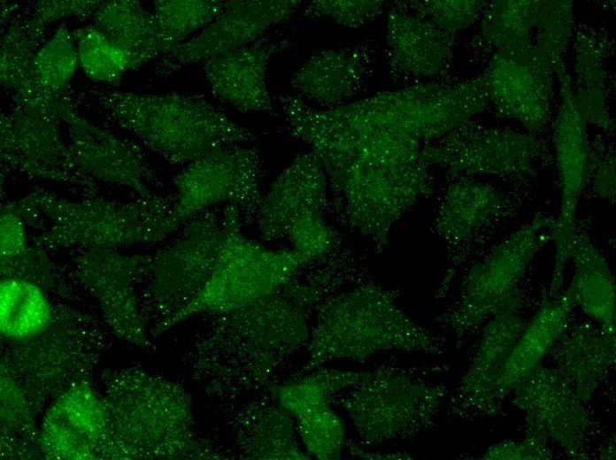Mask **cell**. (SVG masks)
Listing matches in <instances>:
<instances>
[{"instance_id":"1","label":"cell","mask_w":616,"mask_h":460,"mask_svg":"<svg viewBox=\"0 0 616 460\" xmlns=\"http://www.w3.org/2000/svg\"><path fill=\"white\" fill-rule=\"evenodd\" d=\"M81 96L107 119L173 165L256 140L248 128L197 95H156L89 88Z\"/></svg>"},{"instance_id":"2","label":"cell","mask_w":616,"mask_h":460,"mask_svg":"<svg viewBox=\"0 0 616 460\" xmlns=\"http://www.w3.org/2000/svg\"><path fill=\"white\" fill-rule=\"evenodd\" d=\"M111 380L104 401L119 457L218 458L193 432L191 398L179 384L143 371Z\"/></svg>"},{"instance_id":"3","label":"cell","mask_w":616,"mask_h":460,"mask_svg":"<svg viewBox=\"0 0 616 460\" xmlns=\"http://www.w3.org/2000/svg\"><path fill=\"white\" fill-rule=\"evenodd\" d=\"M394 294L364 284L330 299L310 332L306 370L337 359L364 362L389 350L441 353L442 341L411 320Z\"/></svg>"},{"instance_id":"4","label":"cell","mask_w":616,"mask_h":460,"mask_svg":"<svg viewBox=\"0 0 616 460\" xmlns=\"http://www.w3.org/2000/svg\"><path fill=\"white\" fill-rule=\"evenodd\" d=\"M21 203L26 211L48 220L34 239L41 249L115 250L160 242L181 225L175 216L174 197L155 196L121 203L94 196L70 201L37 188Z\"/></svg>"},{"instance_id":"5","label":"cell","mask_w":616,"mask_h":460,"mask_svg":"<svg viewBox=\"0 0 616 460\" xmlns=\"http://www.w3.org/2000/svg\"><path fill=\"white\" fill-rule=\"evenodd\" d=\"M222 226L221 248L205 287L184 308L156 325L153 335L192 316L228 312L279 291L309 263L294 249H269L247 239L235 205H226Z\"/></svg>"},{"instance_id":"6","label":"cell","mask_w":616,"mask_h":460,"mask_svg":"<svg viewBox=\"0 0 616 460\" xmlns=\"http://www.w3.org/2000/svg\"><path fill=\"white\" fill-rule=\"evenodd\" d=\"M446 391L401 367L364 372L335 402L347 413L361 441L377 445L409 439L425 430L443 406Z\"/></svg>"},{"instance_id":"7","label":"cell","mask_w":616,"mask_h":460,"mask_svg":"<svg viewBox=\"0 0 616 460\" xmlns=\"http://www.w3.org/2000/svg\"><path fill=\"white\" fill-rule=\"evenodd\" d=\"M553 226L551 216L537 213L470 268L460 298L449 316L453 332L462 334L470 330L513 297L535 255L552 240Z\"/></svg>"},{"instance_id":"8","label":"cell","mask_w":616,"mask_h":460,"mask_svg":"<svg viewBox=\"0 0 616 460\" xmlns=\"http://www.w3.org/2000/svg\"><path fill=\"white\" fill-rule=\"evenodd\" d=\"M58 98L46 102L12 101L1 117V160L4 166L32 177L97 194L96 181L74 162L58 124Z\"/></svg>"},{"instance_id":"9","label":"cell","mask_w":616,"mask_h":460,"mask_svg":"<svg viewBox=\"0 0 616 460\" xmlns=\"http://www.w3.org/2000/svg\"><path fill=\"white\" fill-rule=\"evenodd\" d=\"M190 219L173 243L150 256L145 272L147 301L159 316L156 325L196 297L216 265L223 240L222 218L207 209Z\"/></svg>"},{"instance_id":"10","label":"cell","mask_w":616,"mask_h":460,"mask_svg":"<svg viewBox=\"0 0 616 460\" xmlns=\"http://www.w3.org/2000/svg\"><path fill=\"white\" fill-rule=\"evenodd\" d=\"M262 156L253 146L232 145L188 164L173 179L174 212L181 224L215 204L256 210L261 200Z\"/></svg>"},{"instance_id":"11","label":"cell","mask_w":616,"mask_h":460,"mask_svg":"<svg viewBox=\"0 0 616 460\" xmlns=\"http://www.w3.org/2000/svg\"><path fill=\"white\" fill-rule=\"evenodd\" d=\"M537 152L533 135L466 122L425 145L421 159L455 175L514 176L533 172Z\"/></svg>"},{"instance_id":"12","label":"cell","mask_w":616,"mask_h":460,"mask_svg":"<svg viewBox=\"0 0 616 460\" xmlns=\"http://www.w3.org/2000/svg\"><path fill=\"white\" fill-rule=\"evenodd\" d=\"M561 68L543 50L526 43L497 50L481 76L489 102L534 132L547 121L554 76Z\"/></svg>"},{"instance_id":"13","label":"cell","mask_w":616,"mask_h":460,"mask_svg":"<svg viewBox=\"0 0 616 460\" xmlns=\"http://www.w3.org/2000/svg\"><path fill=\"white\" fill-rule=\"evenodd\" d=\"M557 76L561 100L553 140L561 187V204L558 216L554 219L552 233L556 263L551 283L560 285L562 272L570 258L577 233L574 216L589 173V146L586 122L578 111L571 77L565 66L558 70Z\"/></svg>"},{"instance_id":"14","label":"cell","mask_w":616,"mask_h":460,"mask_svg":"<svg viewBox=\"0 0 616 460\" xmlns=\"http://www.w3.org/2000/svg\"><path fill=\"white\" fill-rule=\"evenodd\" d=\"M150 256H124L113 249H80L73 258L78 280L99 303L105 322L119 337L150 347L135 295Z\"/></svg>"},{"instance_id":"15","label":"cell","mask_w":616,"mask_h":460,"mask_svg":"<svg viewBox=\"0 0 616 460\" xmlns=\"http://www.w3.org/2000/svg\"><path fill=\"white\" fill-rule=\"evenodd\" d=\"M58 111L68 134L69 151L84 172L95 180L125 187L139 198L157 196L149 187L156 176L133 142L92 124L60 97Z\"/></svg>"},{"instance_id":"16","label":"cell","mask_w":616,"mask_h":460,"mask_svg":"<svg viewBox=\"0 0 616 460\" xmlns=\"http://www.w3.org/2000/svg\"><path fill=\"white\" fill-rule=\"evenodd\" d=\"M40 442L50 458H119L104 401L81 382L71 386L49 410Z\"/></svg>"},{"instance_id":"17","label":"cell","mask_w":616,"mask_h":460,"mask_svg":"<svg viewBox=\"0 0 616 460\" xmlns=\"http://www.w3.org/2000/svg\"><path fill=\"white\" fill-rule=\"evenodd\" d=\"M298 0H230L218 17L192 39L165 58L164 65L176 68L205 61L259 39L272 27L290 18L301 5Z\"/></svg>"},{"instance_id":"18","label":"cell","mask_w":616,"mask_h":460,"mask_svg":"<svg viewBox=\"0 0 616 460\" xmlns=\"http://www.w3.org/2000/svg\"><path fill=\"white\" fill-rule=\"evenodd\" d=\"M514 390L532 433L556 441L570 456H581L588 414L581 399L555 370L538 365Z\"/></svg>"},{"instance_id":"19","label":"cell","mask_w":616,"mask_h":460,"mask_svg":"<svg viewBox=\"0 0 616 460\" xmlns=\"http://www.w3.org/2000/svg\"><path fill=\"white\" fill-rule=\"evenodd\" d=\"M327 188V178L316 155L312 151L298 155L261 197L255 212L260 238L278 240L296 219L322 213Z\"/></svg>"},{"instance_id":"20","label":"cell","mask_w":616,"mask_h":460,"mask_svg":"<svg viewBox=\"0 0 616 460\" xmlns=\"http://www.w3.org/2000/svg\"><path fill=\"white\" fill-rule=\"evenodd\" d=\"M516 308L512 297L489 318L479 348L456 390L452 401L455 412H489L500 399L499 382L524 327Z\"/></svg>"},{"instance_id":"21","label":"cell","mask_w":616,"mask_h":460,"mask_svg":"<svg viewBox=\"0 0 616 460\" xmlns=\"http://www.w3.org/2000/svg\"><path fill=\"white\" fill-rule=\"evenodd\" d=\"M454 35L397 6L385 25L387 62L397 80L440 75L452 58Z\"/></svg>"},{"instance_id":"22","label":"cell","mask_w":616,"mask_h":460,"mask_svg":"<svg viewBox=\"0 0 616 460\" xmlns=\"http://www.w3.org/2000/svg\"><path fill=\"white\" fill-rule=\"evenodd\" d=\"M285 43L261 38L206 59L204 70L213 94L240 111L272 112L267 71L273 55Z\"/></svg>"},{"instance_id":"23","label":"cell","mask_w":616,"mask_h":460,"mask_svg":"<svg viewBox=\"0 0 616 460\" xmlns=\"http://www.w3.org/2000/svg\"><path fill=\"white\" fill-rule=\"evenodd\" d=\"M370 52L362 45L319 51L294 73L290 86L304 101L329 109L344 105L369 74Z\"/></svg>"},{"instance_id":"24","label":"cell","mask_w":616,"mask_h":460,"mask_svg":"<svg viewBox=\"0 0 616 460\" xmlns=\"http://www.w3.org/2000/svg\"><path fill=\"white\" fill-rule=\"evenodd\" d=\"M504 209L502 195L492 186L460 178L443 197L435 220V233L447 243L461 244Z\"/></svg>"},{"instance_id":"25","label":"cell","mask_w":616,"mask_h":460,"mask_svg":"<svg viewBox=\"0 0 616 460\" xmlns=\"http://www.w3.org/2000/svg\"><path fill=\"white\" fill-rule=\"evenodd\" d=\"M292 418L277 402L248 406L235 418L240 451L250 459H310L297 443Z\"/></svg>"},{"instance_id":"26","label":"cell","mask_w":616,"mask_h":460,"mask_svg":"<svg viewBox=\"0 0 616 460\" xmlns=\"http://www.w3.org/2000/svg\"><path fill=\"white\" fill-rule=\"evenodd\" d=\"M574 264L572 282L566 291L579 306L615 337V282L604 257L583 234H575L570 254Z\"/></svg>"},{"instance_id":"27","label":"cell","mask_w":616,"mask_h":460,"mask_svg":"<svg viewBox=\"0 0 616 460\" xmlns=\"http://www.w3.org/2000/svg\"><path fill=\"white\" fill-rule=\"evenodd\" d=\"M574 307L565 292L556 299L544 302L527 326L523 327L499 382L500 398L513 390L541 364L544 356L563 336Z\"/></svg>"},{"instance_id":"28","label":"cell","mask_w":616,"mask_h":460,"mask_svg":"<svg viewBox=\"0 0 616 460\" xmlns=\"http://www.w3.org/2000/svg\"><path fill=\"white\" fill-rule=\"evenodd\" d=\"M91 19L98 31L127 55L131 69L163 53L154 16L137 1H102Z\"/></svg>"},{"instance_id":"29","label":"cell","mask_w":616,"mask_h":460,"mask_svg":"<svg viewBox=\"0 0 616 460\" xmlns=\"http://www.w3.org/2000/svg\"><path fill=\"white\" fill-rule=\"evenodd\" d=\"M57 312L38 284L21 278L2 277L0 332L4 339L12 343L33 339L52 324Z\"/></svg>"},{"instance_id":"30","label":"cell","mask_w":616,"mask_h":460,"mask_svg":"<svg viewBox=\"0 0 616 460\" xmlns=\"http://www.w3.org/2000/svg\"><path fill=\"white\" fill-rule=\"evenodd\" d=\"M557 371L581 400L589 397L615 357V337L576 331L557 349Z\"/></svg>"},{"instance_id":"31","label":"cell","mask_w":616,"mask_h":460,"mask_svg":"<svg viewBox=\"0 0 616 460\" xmlns=\"http://www.w3.org/2000/svg\"><path fill=\"white\" fill-rule=\"evenodd\" d=\"M364 372L319 369L294 381L270 387L273 398L295 419L330 406L342 391L358 383Z\"/></svg>"},{"instance_id":"32","label":"cell","mask_w":616,"mask_h":460,"mask_svg":"<svg viewBox=\"0 0 616 460\" xmlns=\"http://www.w3.org/2000/svg\"><path fill=\"white\" fill-rule=\"evenodd\" d=\"M544 1L497 0L487 4L481 32L497 50L531 43L535 45Z\"/></svg>"},{"instance_id":"33","label":"cell","mask_w":616,"mask_h":460,"mask_svg":"<svg viewBox=\"0 0 616 460\" xmlns=\"http://www.w3.org/2000/svg\"><path fill=\"white\" fill-rule=\"evenodd\" d=\"M39 45L19 21L9 26L1 39V85L13 92L14 100L34 101L48 97L35 80L34 58Z\"/></svg>"},{"instance_id":"34","label":"cell","mask_w":616,"mask_h":460,"mask_svg":"<svg viewBox=\"0 0 616 460\" xmlns=\"http://www.w3.org/2000/svg\"><path fill=\"white\" fill-rule=\"evenodd\" d=\"M602 50L597 40L584 34L576 45V74L579 86L574 91L578 111L587 123L604 130L612 128L605 104V74L602 65Z\"/></svg>"},{"instance_id":"35","label":"cell","mask_w":616,"mask_h":460,"mask_svg":"<svg viewBox=\"0 0 616 460\" xmlns=\"http://www.w3.org/2000/svg\"><path fill=\"white\" fill-rule=\"evenodd\" d=\"M224 8V1L157 0L153 16L159 33L162 54L170 53L186 37L212 23Z\"/></svg>"},{"instance_id":"36","label":"cell","mask_w":616,"mask_h":460,"mask_svg":"<svg viewBox=\"0 0 616 460\" xmlns=\"http://www.w3.org/2000/svg\"><path fill=\"white\" fill-rule=\"evenodd\" d=\"M79 65L75 41L72 32L63 23L35 55V83L46 96L59 98Z\"/></svg>"},{"instance_id":"37","label":"cell","mask_w":616,"mask_h":460,"mask_svg":"<svg viewBox=\"0 0 616 460\" xmlns=\"http://www.w3.org/2000/svg\"><path fill=\"white\" fill-rule=\"evenodd\" d=\"M72 34L86 76L95 82L118 87L124 73L131 69L127 55L93 25L76 28Z\"/></svg>"},{"instance_id":"38","label":"cell","mask_w":616,"mask_h":460,"mask_svg":"<svg viewBox=\"0 0 616 460\" xmlns=\"http://www.w3.org/2000/svg\"><path fill=\"white\" fill-rule=\"evenodd\" d=\"M296 420V433L309 456L320 460L340 458L345 445V426L331 405Z\"/></svg>"},{"instance_id":"39","label":"cell","mask_w":616,"mask_h":460,"mask_svg":"<svg viewBox=\"0 0 616 460\" xmlns=\"http://www.w3.org/2000/svg\"><path fill=\"white\" fill-rule=\"evenodd\" d=\"M400 4L411 9L412 14L451 35L475 23L487 5L486 2L478 0H425Z\"/></svg>"},{"instance_id":"40","label":"cell","mask_w":616,"mask_h":460,"mask_svg":"<svg viewBox=\"0 0 616 460\" xmlns=\"http://www.w3.org/2000/svg\"><path fill=\"white\" fill-rule=\"evenodd\" d=\"M386 2L378 0H318L305 9L306 16L327 17L337 25L358 28L379 17Z\"/></svg>"},{"instance_id":"41","label":"cell","mask_w":616,"mask_h":460,"mask_svg":"<svg viewBox=\"0 0 616 460\" xmlns=\"http://www.w3.org/2000/svg\"><path fill=\"white\" fill-rule=\"evenodd\" d=\"M101 3L102 1L89 0L38 1L34 6V12L22 23L27 34L40 43L49 24L67 17L81 20L92 19Z\"/></svg>"},{"instance_id":"42","label":"cell","mask_w":616,"mask_h":460,"mask_svg":"<svg viewBox=\"0 0 616 460\" xmlns=\"http://www.w3.org/2000/svg\"><path fill=\"white\" fill-rule=\"evenodd\" d=\"M293 249L309 263L328 252L335 243L333 231L325 222L322 213L304 216L294 221L286 234Z\"/></svg>"},{"instance_id":"43","label":"cell","mask_w":616,"mask_h":460,"mask_svg":"<svg viewBox=\"0 0 616 460\" xmlns=\"http://www.w3.org/2000/svg\"><path fill=\"white\" fill-rule=\"evenodd\" d=\"M551 451L545 438L531 433L520 441H503L491 446L482 459H549Z\"/></svg>"},{"instance_id":"44","label":"cell","mask_w":616,"mask_h":460,"mask_svg":"<svg viewBox=\"0 0 616 460\" xmlns=\"http://www.w3.org/2000/svg\"><path fill=\"white\" fill-rule=\"evenodd\" d=\"M594 189L599 196L613 200L615 196V159L605 157L594 172Z\"/></svg>"},{"instance_id":"45","label":"cell","mask_w":616,"mask_h":460,"mask_svg":"<svg viewBox=\"0 0 616 460\" xmlns=\"http://www.w3.org/2000/svg\"><path fill=\"white\" fill-rule=\"evenodd\" d=\"M350 453L352 456H358L363 459H411V456L406 453H381L375 451H369L367 449L361 448L357 445H352L350 447Z\"/></svg>"}]
</instances>
